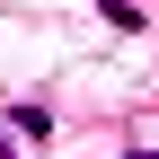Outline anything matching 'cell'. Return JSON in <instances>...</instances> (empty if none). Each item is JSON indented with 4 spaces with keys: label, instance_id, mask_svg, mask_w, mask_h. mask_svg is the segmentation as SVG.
Returning <instances> with one entry per match:
<instances>
[{
    "label": "cell",
    "instance_id": "obj_1",
    "mask_svg": "<svg viewBox=\"0 0 159 159\" xmlns=\"http://www.w3.org/2000/svg\"><path fill=\"white\" fill-rule=\"evenodd\" d=\"M9 133H18V142H53V115L44 106H9Z\"/></svg>",
    "mask_w": 159,
    "mask_h": 159
},
{
    "label": "cell",
    "instance_id": "obj_2",
    "mask_svg": "<svg viewBox=\"0 0 159 159\" xmlns=\"http://www.w3.org/2000/svg\"><path fill=\"white\" fill-rule=\"evenodd\" d=\"M0 159H9V124H0Z\"/></svg>",
    "mask_w": 159,
    "mask_h": 159
},
{
    "label": "cell",
    "instance_id": "obj_3",
    "mask_svg": "<svg viewBox=\"0 0 159 159\" xmlns=\"http://www.w3.org/2000/svg\"><path fill=\"white\" fill-rule=\"evenodd\" d=\"M133 159H159V150H133Z\"/></svg>",
    "mask_w": 159,
    "mask_h": 159
}]
</instances>
